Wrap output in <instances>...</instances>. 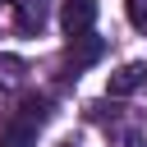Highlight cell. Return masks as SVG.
I'll list each match as a JSON object with an SVG mask.
<instances>
[{"label": "cell", "mask_w": 147, "mask_h": 147, "mask_svg": "<svg viewBox=\"0 0 147 147\" xmlns=\"http://www.w3.org/2000/svg\"><path fill=\"white\" fill-rule=\"evenodd\" d=\"M142 78H147V64H124V69L110 78V96H129V92H138Z\"/></svg>", "instance_id": "277c9868"}, {"label": "cell", "mask_w": 147, "mask_h": 147, "mask_svg": "<svg viewBox=\"0 0 147 147\" xmlns=\"http://www.w3.org/2000/svg\"><path fill=\"white\" fill-rule=\"evenodd\" d=\"M101 51H106V41H101V37H92V32H78V37L69 41V69L78 74V69L96 64V60H101Z\"/></svg>", "instance_id": "7a4b0ae2"}, {"label": "cell", "mask_w": 147, "mask_h": 147, "mask_svg": "<svg viewBox=\"0 0 147 147\" xmlns=\"http://www.w3.org/2000/svg\"><path fill=\"white\" fill-rule=\"evenodd\" d=\"M129 18L133 28H147V0H129Z\"/></svg>", "instance_id": "ba28073f"}, {"label": "cell", "mask_w": 147, "mask_h": 147, "mask_svg": "<svg viewBox=\"0 0 147 147\" xmlns=\"http://www.w3.org/2000/svg\"><path fill=\"white\" fill-rule=\"evenodd\" d=\"M64 147H74V142H64Z\"/></svg>", "instance_id": "9c48e42d"}, {"label": "cell", "mask_w": 147, "mask_h": 147, "mask_svg": "<svg viewBox=\"0 0 147 147\" xmlns=\"http://www.w3.org/2000/svg\"><path fill=\"white\" fill-rule=\"evenodd\" d=\"M23 74H28V64L18 55H0V87H18Z\"/></svg>", "instance_id": "52a82bcc"}, {"label": "cell", "mask_w": 147, "mask_h": 147, "mask_svg": "<svg viewBox=\"0 0 147 147\" xmlns=\"http://www.w3.org/2000/svg\"><path fill=\"white\" fill-rule=\"evenodd\" d=\"M46 23V0H18V32H41Z\"/></svg>", "instance_id": "5b68a950"}, {"label": "cell", "mask_w": 147, "mask_h": 147, "mask_svg": "<svg viewBox=\"0 0 147 147\" xmlns=\"http://www.w3.org/2000/svg\"><path fill=\"white\" fill-rule=\"evenodd\" d=\"M18 115L23 119H32L37 129L51 119V96H23V106H18Z\"/></svg>", "instance_id": "8992f818"}, {"label": "cell", "mask_w": 147, "mask_h": 147, "mask_svg": "<svg viewBox=\"0 0 147 147\" xmlns=\"http://www.w3.org/2000/svg\"><path fill=\"white\" fill-rule=\"evenodd\" d=\"M92 23H96V0H64V5H60V28H64L69 37L92 32Z\"/></svg>", "instance_id": "6da1fadb"}, {"label": "cell", "mask_w": 147, "mask_h": 147, "mask_svg": "<svg viewBox=\"0 0 147 147\" xmlns=\"http://www.w3.org/2000/svg\"><path fill=\"white\" fill-rule=\"evenodd\" d=\"M32 142H37V124L23 119V115H14L0 133V147H32Z\"/></svg>", "instance_id": "3957f363"}]
</instances>
